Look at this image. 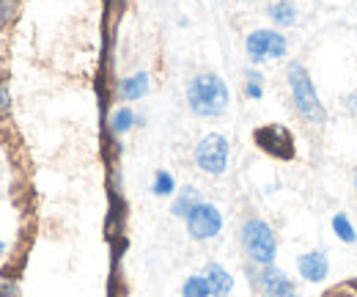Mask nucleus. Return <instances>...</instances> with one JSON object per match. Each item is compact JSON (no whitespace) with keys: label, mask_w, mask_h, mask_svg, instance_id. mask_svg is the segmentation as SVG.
Segmentation results:
<instances>
[{"label":"nucleus","mask_w":357,"mask_h":297,"mask_svg":"<svg viewBox=\"0 0 357 297\" xmlns=\"http://www.w3.org/2000/svg\"><path fill=\"white\" fill-rule=\"evenodd\" d=\"M242 248L256 265L269 267L275 262V254H278V240H275L272 226L261 218H250L242 226Z\"/></svg>","instance_id":"nucleus-3"},{"label":"nucleus","mask_w":357,"mask_h":297,"mask_svg":"<svg viewBox=\"0 0 357 297\" xmlns=\"http://www.w3.org/2000/svg\"><path fill=\"white\" fill-rule=\"evenodd\" d=\"M6 110H8V85L0 83V113H6Z\"/></svg>","instance_id":"nucleus-20"},{"label":"nucleus","mask_w":357,"mask_h":297,"mask_svg":"<svg viewBox=\"0 0 357 297\" xmlns=\"http://www.w3.org/2000/svg\"><path fill=\"white\" fill-rule=\"evenodd\" d=\"M258 289H261L264 297H297L294 281H292L283 270H278V267H272V265L258 273Z\"/></svg>","instance_id":"nucleus-6"},{"label":"nucleus","mask_w":357,"mask_h":297,"mask_svg":"<svg viewBox=\"0 0 357 297\" xmlns=\"http://www.w3.org/2000/svg\"><path fill=\"white\" fill-rule=\"evenodd\" d=\"M347 110H349L352 116H357V91H355V94H349V96H347Z\"/></svg>","instance_id":"nucleus-21"},{"label":"nucleus","mask_w":357,"mask_h":297,"mask_svg":"<svg viewBox=\"0 0 357 297\" xmlns=\"http://www.w3.org/2000/svg\"><path fill=\"white\" fill-rule=\"evenodd\" d=\"M203 278H206V287H209V292L214 297H228L231 295V289H234V278H231V273L225 270V267H220V265H206V270H203Z\"/></svg>","instance_id":"nucleus-9"},{"label":"nucleus","mask_w":357,"mask_h":297,"mask_svg":"<svg viewBox=\"0 0 357 297\" xmlns=\"http://www.w3.org/2000/svg\"><path fill=\"white\" fill-rule=\"evenodd\" d=\"M269 39H272V30H253L245 41V50H247V58L253 63H261V61H269Z\"/></svg>","instance_id":"nucleus-10"},{"label":"nucleus","mask_w":357,"mask_h":297,"mask_svg":"<svg viewBox=\"0 0 357 297\" xmlns=\"http://www.w3.org/2000/svg\"><path fill=\"white\" fill-rule=\"evenodd\" d=\"M355 190H357V176H355Z\"/></svg>","instance_id":"nucleus-23"},{"label":"nucleus","mask_w":357,"mask_h":297,"mask_svg":"<svg viewBox=\"0 0 357 297\" xmlns=\"http://www.w3.org/2000/svg\"><path fill=\"white\" fill-rule=\"evenodd\" d=\"M184 221H187V232H190L192 240H212V237H217L220 229H223V215H220V209H217L214 204H206V201L195 204Z\"/></svg>","instance_id":"nucleus-5"},{"label":"nucleus","mask_w":357,"mask_h":297,"mask_svg":"<svg viewBox=\"0 0 357 297\" xmlns=\"http://www.w3.org/2000/svg\"><path fill=\"white\" fill-rule=\"evenodd\" d=\"M187 105L203 119L223 116L228 107V85L217 74H195L187 85Z\"/></svg>","instance_id":"nucleus-1"},{"label":"nucleus","mask_w":357,"mask_h":297,"mask_svg":"<svg viewBox=\"0 0 357 297\" xmlns=\"http://www.w3.org/2000/svg\"><path fill=\"white\" fill-rule=\"evenodd\" d=\"M286 50H289V41L283 33L272 30V39H269V58H286Z\"/></svg>","instance_id":"nucleus-19"},{"label":"nucleus","mask_w":357,"mask_h":297,"mask_svg":"<svg viewBox=\"0 0 357 297\" xmlns=\"http://www.w3.org/2000/svg\"><path fill=\"white\" fill-rule=\"evenodd\" d=\"M174 187H176V182H174V176H171L168 171H157V174H154V185H152L154 196H171Z\"/></svg>","instance_id":"nucleus-17"},{"label":"nucleus","mask_w":357,"mask_h":297,"mask_svg":"<svg viewBox=\"0 0 357 297\" xmlns=\"http://www.w3.org/2000/svg\"><path fill=\"white\" fill-rule=\"evenodd\" d=\"M146 94H149V74H146V72H138V74H132V77H127V80L121 83V96H124L127 102L141 99V96H146Z\"/></svg>","instance_id":"nucleus-11"},{"label":"nucleus","mask_w":357,"mask_h":297,"mask_svg":"<svg viewBox=\"0 0 357 297\" xmlns=\"http://www.w3.org/2000/svg\"><path fill=\"white\" fill-rule=\"evenodd\" d=\"M209 287H206V278L203 276H190L181 287V297H209Z\"/></svg>","instance_id":"nucleus-16"},{"label":"nucleus","mask_w":357,"mask_h":297,"mask_svg":"<svg viewBox=\"0 0 357 297\" xmlns=\"http://www.w3.org/2000/svg\"><path fill=\"white\" fill-rule=\"evenodd\" d=\"M195 165L203 174L220 176L228 168V141L220 132H212V135L201 138L198 146H195Z\"/></svg>","instance_id":"nucleus-4"},{"label":"nucleus","mask_w":357,"mask_h":297,"mask_svg":"<svg viewBox=\"0 0 357 297\" xmlns=\"http://www.w3.org/2000/svg\"><path fill=\"white\" fill-rule=\"evenodd\" d=\"M245 94L250 96V99H261V94H264V77L258 74V72H247V83H245Z\"/></svg>","instance_id":"nucleus-18"},{"label":"nucleus","mask_w":357,"mask_h":297,"mask_svg":"<svg viewBox=\"0 0 357 297\" xmlns=\"http://www.w3.org/2000/svg\"><path fill=\"white\" fill-rule=\"evenodd\" d=\"M269 17L278 28H292L297 22V8H294L292 0H278V3L269 6Z\"/></svg>","instance_id":"nucleus-12"},{"label":"nucleus","mask_w":357,"mask_h":297,"mask_svg":"<svg viewBox=\"0 0 357 297\" xmlns=\"http://www.w3.org/2000/svg\"><path fill=\"white\" fill-rule=\"evenodd\" d=\"M333 232H336V237H338L341 243H347V245H352V243H357L355 226H352V221H349V218H347L344 212L333 215Z\"/></svg>","instance_id":"nucleus-14"},{"label":"nucleus","mask_w":357,"mask_h":297,"mask_svg":"<svg viewBox=\"0 0 357 297\" xmlns=\"http://www.w3.org/2000/svg\"><path fill=\"white\" fill-rule=\"evenodd\" d=\"M256 141H258V146L264 149V152H269V154H278V157H292V138H289V132L286 130H280V127H264V130H258L256 132Z\"/></svg>","instance_id":"nucleus-8"},{"label":"nucleus","mask_w":357,"mask_h":297,"mask_svg":"<svg viewBox=\"0 0 357 297\" xmlns=\"http://www.w3.org/2000/svg\"><path fill=\"white\" fill-rule=\"evenodd\" d=\"M3 251H6V245H3V243H0V254H3Z\"/></svg>","instance_id":"nucleus-22"},{"label":"nucleus","mask_w":357,"mask_h":297,"mask_svg":"<svg viewBox=\"0 0 357 297\" xmlns=\"http://www.w3.org/2000/svg\"><path fill=\"white\" fill-rule=\"evenodd\" d=\"M297 270H300V276H303L305 281L322 284V281L327 278V273H330V259H327L322 251H311V254H303V256L297 259Z\"/></svg>","instance_id":"nucleus-7"},{"label":"nucleus","mask_w":357,"mask_h":297,"mask_svg":"<svg viewBox=\"0 0 357 297\" xmlns=\"http://www.w3.org/2000/svg\"><path fill=\"white\" fill-rule=\"evenodd\" d=\"M289 88H292V99H294V107H297V113L305 119V121H311V124H325V119H327V113H325V107H322V102H319V94H316V88H314V80L308 77V69L300 63V61H294V63H289Z\"/></svg>","instance_id":"nucleus-2"},{"label":"nucleus","mask_w":357,"mask_h":297,"mask_svg":"<svg viewBox=\"0 0 357 297\" xmlns=\"http://www.w3.org/2000/svg\"><path fill=\"white\" fill-rule=\"evenodd\" d=\"M132 127H135V113H132V107H116L113 116H110V130H113L116 135H124V132H130Z\"/></svg>","instance_id":"nucleus-13"},{"label":"nucleus","mask_w":357,"mask_h":297,"mask_svg":"<svg viewBox=\"0 0 357 297\" xmlns=\"http://www.w3.org/2000/svg\"><path fill=\"white\" fill-rule=\"evenodd\" d=\"M195 204H201V198H198V190H195V187H184V193H181L176 201H174L171 212H174L176 218H187V215H190V209H192Z\"/></svg>","instance_id":"nucleus-15"}]
</instances>
